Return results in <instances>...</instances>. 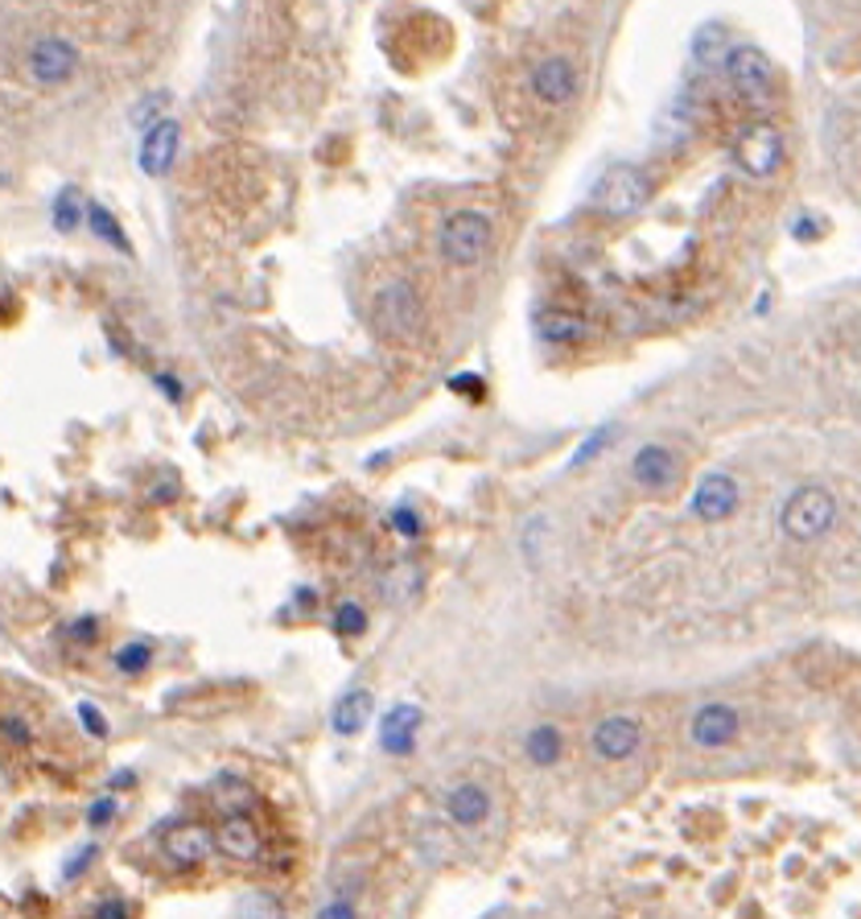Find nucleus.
I'll use <instances>...</instances> for the list:
<instances>
[{
    "label": "nucleus",
    "mask_w": 861,
    "mask_h": 919,
    "mask_svg": "<svg viewBox=\"0 0 861 919\" xmlns=\"http://www.w3.org/2000/svg\"><path fill=\"white\" fill-rule=\"evenodd\" d=\"M372 326L384 342L409 347V342L425 335V301L409 281L384 285L372 301Z\"/></svg>",
    "instance_id": "f257e3e1"
},
{
    "label": "nucleus",
    "mask_w": 861,
    "mask_h": 919,
    "mask_svg": "<svg viewBox=\"0 0 861 919\" xmlns=\"http://www.w3.org/2000/svg\"><path fill=\"white\" fill-rule=\"evenodd\" d=\"M837 524V495L821 483H804L796 487L779 507V528H784L787 541L796 544H812L821 541L828 528Z\"/></svg>",
    "instance_id": "f03ea898"
},
{
    "label": "nucleus",
    "mask_w": 861,
    "mask_h": 919,
    "mask_svg": "<svg viewBox=\"0 0 861 919\" xmlns=\"http://www.w3.org/2000/svg\"><path fill=\"white\" fill-rule=\"evenodd\" d=\"M490 240H495V223L483 210H453L441 223L437 247H441V261L453 268H474L490 252Z\"/></svg>",
    "instance_id": "7ed1b4c3"
},
{
    "label": "nucleus",
    "mask_w": 861,
    "mask_h": 919,
    "mask_svg": "<svg viewBox=\"0 0 861 919\" xmlns=\"http://www.w3.org/2000/svg\"><path fill=\"white\" fill-rule=\"evenodd\" d=\"M647 203H652V182L639 166H610L594 186V207L615 219L639 215Z\"/></svg>",
    "instance_id": "20e7f679"
},
{
    "label": "nucleus",
    "mask_w": 861,
    "mask_h": 919,
    "mask_svg": "<svg viewBox=\"0 0 861 919\" xmlns=\"http://www.w3.org/2000/svg\"><path fill=\"white\" fill-rule=\"evenodd\" d=\"M733 161L742 166V173L750 178H771L775 169L784 166V136L775 124H747L733 141Z\"/></svg>",
    "instance_id": "39448f33"
},
{
    "label": "nucleus",
    "mask_w": 861,
    "mask_h": 919,
    "mask_svg": "<svg viewBox=\"0 0 861 919\" xmlns=\"http://www.w3.org/2000/svg\"><path fill=\"white\" fill-rule=\"evenodd\" d=\"M25 66H29V78L54 92V87H66L71 78L78 75V50L75 41L66 38H38L25 55Z\"/></svg>",
    "instance_id": "423d86ee"
},
{
    "label": "nucleus",
    "mask_w": 861,
    "mask_h": 919,
    "mask_svg": "<svg viewBox=\"0 0 861 919\" xmlns=\"http://www.w3.org/2000/svg\"><path fill=\"white\" fill-rule=\"evenodd\" d=\"M726 75H730L733 92L742 95L747 108L771 104V66L759 46H733L726 55Z\"/></svg>",
    "instance_id": "0eeeda50"
},
{
    "label": "nucleus",
    "mask_w": 861,
    "mask_h": 919,
    "mask_svg": "<svg viewBox=\"0 0 861 919\" xmlns=\"http://www.w3.org/2000/svg\"><path fill=\"white\" fill-rule=\"evenodd\" d=\"M210 833H215V849H219L223 858L244 862V866L260 862L264 837H260V829H256V821H252V812H227Z\"/></svg>",
    "instance_id": "6e6552de"
},
{
    "label": "nucleus",
    "mask_w": 861,
    "mask_h": 919,
    "mask_svg": "<svg viewBox=\"0 0 861 919\" xmlns=\"http://www.w3.org/2000/svg\"><path fill=\"white\" fill-rule=\"evenodd\" d=\"M210 849H215V833L206 825H198V821H178V825H169L166 833H161V854H166L178 870L203 866L206 858H210Z\"/></svg>",
    "instance_id": "1a4fd4ad"
},
{
    "label": "nucleus",
    "mask_w": 861,
    "mask_h": 919,
    "mask_svg": "<svg viewBox=\"0 0 861 919\" xmlns=\"http://www.w3.org/2000/svg\"><path fill=\"white\" fill-rule=\"evenodd\" d=\"M590 747L606 763H622V759H631L643 747V726H639L635 717H627V713H615V717H606V722L594 726Z\"/></svg>",
    "instance_id": "9d476101"
},
{
    "label": "nucleus",
    "mask_w": 861,
    "mask_h": 919,
    "mask_svg": "<svg viewBox=\"0 0 861 919\" xmlns=\"http://www.w3.org/2000/svg\"><path fill=\"white\" fill-rule=\"evenodd\" d=\"M689 507H693L696 520H705V524H717V520L733 516V507H738V483H733V474H726V470L705 474V479L696 483L693 504Z\"/></svg>",
    "instance_id": "9b49d317"
},
{
    "label": "nucleus",
    "mask_w": 861,
    "mask_h": 919,
    "mask_svg": "<svg viewBox=\"0 0 861 919\" xmlns=\"http://www.w3.org/2000/svg\"><path fill=\"white\" fill-rule=\"evenodd\" d=\"M689 734H693V742L701 751H721V747H730L738 738V710L721 705V701H710V705H701L693 713Z\"/></svg>",
    "instance_id": "f8f14e48"
},
{
    "label": "nucleus",
    "mask_w": 861,
    "mask_h": 919,
    "mask_svg": "<svg viewBox=\"0 0 861 919\" xmlns=\"http://www.w3.org/2000/svg\"><path fill=\"white\" fill-rule=\"evenodd\" d=\"M676 474H680V458H676L668 446H643L631 462V479H635L643 491H672L676 487Z\"/></svg>",
    "instance_id": "ddd939ff"
},
{
    "label": "nucleus",
    "mask_w": 861,
    "mask_h": 919,
    "mask_svg": "<svg viewBox=\"0 0 861 919\" xmlns=\"http://www.w3.org/2000/svg\"><path fill=\"white\" fill-rule=\"evenodd\" d=\"M532 92H536V99L553 104V108H557V104H569V99L578 95V66L561 55L544 58L541 66L532 71Z\"/></svg>",
    "instance_id": "4468645a"
},
{
    "label": "nucleus",
    "mask_w": 861,
    "mask_h": 919,
    "mask_svg": "<svg viewBox=\"0 0 861 919\" xmlns=\"http://www.w3.org/2000/svg\"><path fill=\"white\" fill-rule=\"evenodd\" d=\"M425 726V713L412 701H400L396 710L384 713V726H379V747L388 754H412L416 747V734Z\"/></svg>",
    "instance_id": "2eb2a0df"
},
{
    "label": "nucleus",
    "mask_w": 861,
    "mask_h": 919,
    "mask_svg": "<svg viewBox=\"0 0 861 919\" xmlns=\"http://www.w3.org/2000/svg\"><path fill=\"white\" fill-rule=\"evenodd\" d=\"M178 145H182V129L173 120H157L153 129H145V141H141V169L149 178L169 173L173 157H178Z\"/></svg>",
    "instance_id": "dca6fc26"
},
{
    "label": "nucleus",
    "mask_w": 861,
    "mask_h": 919,
    "mask_svg": "<svg viewBox=\"0 0 861 919\" xmlns=\"http://www.w3.org/2000/svg\"><path fill=\"white\" fill-rule=\"evenodd\" d=\"M446 817H450V825H458V829L483 825L490 817V796L478 788V784H458V788H450V796H446Z\"/></svg>",
    "instance_id": "f3484780"
},
{
    "label": "nucleus",
    "mask_w": 861,
    "mask_h": 919,
    "mask_svg": "<svg viewBox=\"0 0 861 919\" xmlns=\"http://www.w3.org/2000/svg\"><path fill=\"white\" fill-rule=\"evenodd\" d=\"M367 717H372V693H367V689H351V693H342L335 701L330 726H335L342 738H351V734H359L367 726Z\"/></svg>",
    "instance_id": "a211bd4d"
},
{
    "label": "nucleus",
    "mask_w": 861,
    "mask_h": 919,
    "mask_svg": "<svg viewBox=\"0 0 861 919\" xmlns=\"http://www.w3.org/2000/svg\"><path fill=\"white\" fill-rule=\"evenodd\" d=\"M536 330H541L548 342H581L590 335V322L581 314H569V310H544L536 318Z\"/></svg>",
    "instance_id": "6ab92c4d"
},
{
    "label": "nucleus",
    "mask_w": 861,
    "mask_h": 919,
    "mask_svg": "<svg viewBox=\"0 0 861 919\" xmlns=\"http://www.w3.org/2000/svg\"><path fill=\"white\" fill-rule=\"evenodd\" d=\"M524 751H527V759L536 763V767H553L557 759H561V751H565V738H561V730L557 726H532L527 730V738H524Z\"/></svg>",
    "instance_id": "aec40b11"
},
{
    "label": "nucleus",
    "mask_w": 861,
    "mask_h": 919,
    "mask_svg": "<svg viewBox=\"0 0 861 919\" xmlns=\"http://www.w3.org/2000/svg\"><path fill=\"white\" fill-rule=\"evenodd\" d=\"M421 590V565H412V561H396L384 578H379V594L388 602H404V598H412Z\"/></svg>",
    "instance_id": "412c9836"
},
{
    "label": "nucleus",
    "mask_w": 861,
    "mask_h": 919,
    "mask_svg": "<svg viewBox=\"0 0 861 919\" xmlns=\"http://www.w3.org/2000/svg\"><path fill=\"white\" fill-rule=\"evenodd\" d=\"M215 805H219V812H252L256 808V791L247 788V784H240V779H219L215 784Z\"/></svg>",
    "instance_id": "4be33fe9"
},
{
    "label": "nucleus",
    "mask_w": 861,
    "mask_h": 919,
    "mask_svg": "<svg viewBox=\"0 0 861 919\" xmlns=\"http://www.w3.org/2000/svg\"><path fill=\"white\" fill-rule=\"evenodd\" d=\"M235 916L240 919H289L284 916V907L277 895H268V891H247L244 899L235 903Z\"/></svg>",
    "instance_id": "5701e85b"
},
{
    "label": "nucleus",
    "mask_w": 861,
    "mask_h": 919,
    "mask_svg": "<svg viewBox=\"0 0 861 919\" xmlns=\"http://www.w3.org/2000/svg\"><path fill=\"white\" fill-rule=\"evenodd\" d=\"M87 223H92V227H95V235H99V240H108V244H112L116 252H132L129 235H124V227L116 223L112 210H108V207H99V203H92V207H87Z\"/></svg>",
    "instance_id": "b1692460"
},
{
    "label": "nucleus",
    "mask_w": 861,
    "mask_h": 919,
    "mask_svg": "<svg viewBox=\"0 0 861 919\" xmlns=\"http://www.w3.org/2000/svg\"><path fill=\"white\" fill-rule=\"evenodd\" d=\"M693 58L705 66V71H713V66H726V41H721V29H701L693 38Z\"/></svg>",
    "instance_id": "393cba45"
},
{
    "label": "nucleus",
    "mask_w": 861,
    "mask_h": 919,
    "mask_svg": "<svg viewBox=\"0 0 861 919\" xmlns=\"http://www.w3.org/2000/svg\"><path fill=\"white\" fill-rule=\"evenodd\" d=\"M83 215H87V210H83V203H78L75 190H62L50 219H54V231H75V227L83 223Z\"/></svg>",
    "instance_id": "a878e982"
},
{
    "label": "nucleus",
    "mask_w": 861,
    "mask_h": 919,
    "mask_svg": "<svg viewBox=\"0 0 861 919\" xmlns=\"http://www.w3.org/2000/svg\"><path fill=\"white\" fill-rule=\"evenodd\" d=\"M149 664H153L149 643H129V648H120V652H116V668H120L124 676H141Z\"/></svg>",
    "instance_id": "bb28decb"
},
{
    "label": "nucleus",
    "mask_w": 861,
    "mask_h": 919,
    "mask_svg": "<svg viewBox=\"0 0 861 919\" xmlns=\"http://www.w3.org/2000/svg\"><path fill=\"white\" fill-rule=\"evenodd\" d=\"M363 627H367V610H363L359 602H342V606L335 610L338 636H363Z\"/></svg>",
    "instance_id": "cd10ccee"
},
{
    "label": "nucleus",
    "mask_w": 861,
    "mask_h": 919,
    "mask_svg": "<svg viewBox=\"0 0 861 919\" xmlns=\"http://www.w3.org/2000/svg\"><path fill=\"white\" fill-rule=\"evenodd\" d=\"M166 108H169V95H161V92L149 95L141 108H132V124H136V129H153L157 120H166Z\"/></svg>",
    "instance_id": "c85d7f7f"
},
{
    "label": "nucleus",
    "mask_w": 861,
    "mask_h": 919,
    "mask_svg": "<svg viewBox=\"0 0 861 919\" xmlns=\"http://www.w3.org/2000/svg\"><path fill=\"white\" fill-rule=\"evenodd\" d=\"M0 738L13 747H29L34 742V726L25 717H0Z\"/></svg>",
    "instance_id": "c756f323"
},
{
    "label": "nucleus",
    "mask_w": 861,
    "mask_h": 919,
    "mask_svg": "<svg viewBox=\"0 0 861 919\" xmlns=\"http://www.w3.org/2000/svg\"><path fill=\"white\" fill-rule=\"evenodd\" d=\"M92 919H136V911H132L129 899H120V895H108V899H99L92 907Z\"/></svg>",
    "instance_id": "7c9ffc66"
},
{
    "label": "nucleus",
    "mask_w": 861,
    "mask_h": 919,
    "mask_svg": "<svg viewBox=\"0 0 861 919\" xmlns=\"http://www.w3.org/2000/svg\"><path fill=\"white\" fill-rule=\"evenodd\" d=\"M610 437H615V430H610V425H606V430H598L594 437H585V442H581V450L573 454V467L590 462V458H598V454L606 450V442H610Z\"/></svg>",
    "instance_id": "2f4dec72"
},
{
    "label": "nucleus",
    "mask_w": 861,
    "mask_h": 919,
    "mask_svg": "<svg viewBox=\"0 0 861 919\" xmlns=\"http://www.w3.org/2000/svg\"><path fill=\"white\" fill-rule=\"evenodd\" d=\"M392 528L400 536H421V516L412 507H396L392 511Z\"/></svg>",
    "instance_id": "473e14b6"
},
{
    "label": "nucleus",
    "mask_w": 861,
    "mask_h": 919,
    "mask_svg": "<svg viewBox=\"0 0 861 919\" xmlns=\"http://www.w3.org/2000/svg\"><path fill=\"white\" fill-rule=\"evenodd\" d=\"M78 717H83V726H87V734H95V738H108V717L95 710V705H78Z\"/></svg>",
    "instance_id": "72a5a7b5"
},
{
    "label": "nucleus",
    "mask_w": 861,
    "mask_h": 919,
    "mask_svg": "<svg viewBox=\"0 0 861 919\" xmlns=\"http://www.w3.org/2000/svg\"><path fill=\"white\" fill-rule=\"evenodd\" d=\"M318 919H359V911H355V903L351 899H330L318 911Z\"/></svg>",
    "instance_id": "f704fd0d"
},
{
    "label": "nucleus",
    "mask_w": 861,
    "mask_h": 919,
    "mask_svg": "<svg viewBox=\"0 0 861 919\" xmlns=\"http://www.w3.org/2000/svg\"><path fill=\"white\" fill-rule=\"evenodd\" d=\"M112 817H116V800H112V796H104V800H99V805H92V812H87V821H92L95 829L108 825Z\"/></svg>",
    "instance_id": "c9c22d12"
},
{
    "label": "nucleus",
    "mask_w": 861,
    "mask_h": 919,
    "mask_svg": "<svg viewBox=\"0 0 861 919\" xmlns=\"http://www.w3.org/2000/svg\"><path fill=\"white\" fill-rule=\"evenodd\" d=\"M71 639H78V643H92V639H99V627H95L92 619H83V622H75L71 631H66Z\"/></svg>",
    "instance_id": "e433bc0d"
},
{
    "label": "nucleus",
    "mask_w": 861,
    "mask_h": 919,
    "mask_svg": "<svg viewBox=\"0 0 861 919\" xmlns=\"http://www.w3.org/2000/svg\"><path fill=\"white\" fill-rule=\"evenodd\" d=\"M450 384L458 388V392H462V388H466V392H474V400L487 392V388H483V379H478V376H453Z\"/></svg>",
    "instance_id": "4c0bfd02"
},
{
    "label": "nucleus",
    "mask_w": 861,
    "mask_h": 919,
    "mask_svg": "<svg viewBox=\"0 0 861 919\" xmlns=\"http://www.w3.org/2000/svg\"><path fill=\"white\" fill-rule=\"evenodd\" d=\"M92 854H95V849H83V854H78V858H75V866L66 870V879H78V874L87 870V862H92Z\"/></svg>",
    "instance_id": "58836bf2"
}]
</instances>
